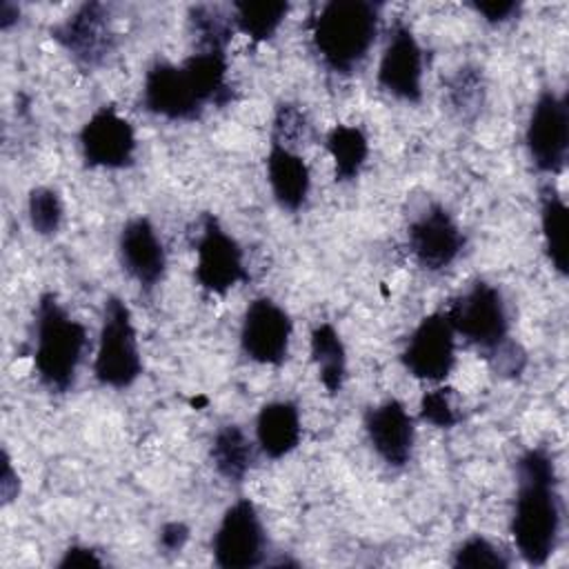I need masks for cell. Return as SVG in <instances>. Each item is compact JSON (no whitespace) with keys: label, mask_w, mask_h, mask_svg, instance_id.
Here are the masks:
<instances>
[{"label":"cell","mask_w":569,"mask_h":569,"mask_svg":"<svg viewBox=\"0 0 569 569\" xmlns=\"http://www.w3.org/2000/svg\"><path fill=\"white\" fill-rule=\"evenodd\" d=\"M516 500L511 513V536L518 553L531 567H542L556 551L562 507L553 458L542 447H531L516 460Z\"/></svg>","instance_id":"cell-1"},{"label":"cell","mask_w":569,"mask_h":569,"mask_svg":"<svg viewBox=\"0 0 569 569\" xmlns=\"http://www.w3.org/2000/svg\"><path fill=\"white\" fill-rule=\"evenodd\" d=\"M378 27V2L329 0L309 20L311 47L329 71L349 76L373 47Z\"/></svg>","instance_id":"cell-2"},{"label":"cell","mask_w":569,"mask_h":569,"mask_svg":"<svg viewBox=\"0 0 569 569\" xmlns=\"http://www.w3.org/2000/svg\"><path fill=\"white\" fill-rule=\"evenodd\" d=\"M33 371L51 393L73 389L87 349V329L71 318L58 296L47 291L38 298L33 316Z\"/></svg>","instance_id":"cell-3"},{"label":"cell","mask_w":569,"mask_h":569,"mask_svg":"<svg viewBox=\"0 0 569 569\" xmlns=\"http://www.w3.org/2000/svg\"><path fill=\"white\" fill-rule=\"evenodd\" d=\"M140 373L142 360L131 311L118 296H109L102 309L93 376L102 387L127 389L140 378Z\"/></svg>","instance_id":"cell-4"},{"label":"cell","mask_w":569,"mask_h":569,"mask_svg":"<svg viewBox=\"0 0 569 569\" xmlns=\"http://www.w3.org/2000/svg\"><path fill=\"white\" fill-rule=\"evenodd\" d=\"M445 316L456 333L476 345L485 358L502 347L509 338V311L500 289L476 280L465 293L451 300Z\"/></svg>","instance_id":"cell-5"},{"label":"cell","mask_w":569,"mask_h":569,"mask_svg":"<svg viewBox=\"0 0 569 569\" xmlns=\"http://www.w3.org/2000/svg\"><path fill=\"white\" fill-rule=\"evenodd\" d=\"M525 144L540 173L558 176L565 171L569 153V107L565 96L551 89L540 91L527 120Z\"/></svg>","instance_id":"cell-6"},{"label":"cell","mask_w":569,"mask_h":569,"mask_svg":"<svg viewBox=\"0 0 569 569\" xmlns=\"http://www.w3.org/2000/svg\"><path fill=\"white\" fill-rule=\"evenodd\" d=\"M267 549L264 527L249 498H238L220 518L211 540L213 562L222 569H251L262 565Z\"/></svg>","instance_id":"cell-7"},{"label":"cell","mask_w":569,"mask_h":569,"mask_svg":"<svg viewBox=\"0 0 569 569\" xmlns=\"http://www.w3.org/2000/svg\"><path fill=\"white\" fill-rule=\"evenodd\" d=\"M247 267L240 244L229 236L213 213H202L196 242V280L216 296H224L238 282H244Z\"/></svg>","instance_id":"cell-8"},{"label":"cell","mask_w":569,"mask_h":569,"mask_svg":"<svg viewBox=\"0 0 569 569\" xmlns=\"http://www.w3.org/2000/svg\"><path fill=\"white\" fill-rule=\"evenodd\" d=\"M49 33L84 69L104 64L116 49L109 7L102 2H82L62 22L53 24Z\"/></svg>","instance_id":"cell-9"},{"label":"cell","mask_w":569,"mask_h":569,"mask_svg":"<svg viewBox=\"0 0 569 569\" xmlns=\"http://www.w3.org/2000/svg\"><path fill=\"white\" fill-rule=\"evenodd\" d=\"M400 362L409 376L427 382H442L456 367V331L445 311L425 316L411 331Z\"/></svg>","instance_id":"cell-10"},{"label":"cell","mask_w":569,"mask_h":569,"mask_svg":"<svg viewBox=\"0 0 569 569\" xmlns=\"http://www.w3.org/2000/svg\"><path fill=\"white\" fill-rule=\"evenodd\" d=\"M80 149L87 167L127 169L136 160V131L113 104H102L80 129Z\"/></svg>","instance_id":"cell-11"},{"label":"cell","mask_w":569,"mask_h":569,"mask_svg":"<svg viewBox=\"0 0 569 569\" xmlns=\"http://www.w3.org/2000/svg\"><path fill=\"white\" fill-rule=\"evenodd\" d=\"M293 322L271 298L249 302L240 325V347L244 356L260 365H282L289 356Z\"/></svg>","instance_id":"cell-12"},{"label":"cell","mask_w":569,"mask_h":569,"mask_svg":"<svg viewBox=\"0 0 569 569\" xmlns=\"http://www.w3.org/2000/svg\"><path fill=\"white\" fill-rule=\"evenodd\" d=\"M422 47L411 27L396 20L389 29V38L380 56L378 84L389 96L416 104L422 100Z\"/></svg>","instance_id":"cell-13"},{"label":"cell","mask_w":569,"mask_h":569,"mask_svg":"<svg viewBox=\"0 0 569 569\" xmlns=\"http://www.w3.org/2000/svg\"><path fill=\"white\" fill-rule=\"evenodd\" d=\"M407 240L411 256L427 271L447 269L465 247V236L458 222L438 202H429L411 218Z\"/></svg>","instance_id":"cell-14"},{"label":"cell","mask_w":569,"mask_h":569,"mask_svg":"<svg viewBox=\"0 0 569 569\" xmlns=\"http://www.w3.org/2000/svg\"><path fill=\"white\" fill-rule=\"evenodd\" d=\"M142 107L167 120H196L204 111V102L191 84L182 64L156 60L142 82Z\"/></svg>","instance_id":"cell-15"},{"label":"cell","mask_w":569,"mask_h":569,"mask_svg":"<svg viewBox=\"0 0 569 569\" xmlns=\"http://www.w3.org/2000/svg\"><path fill=\"white\" fill-rule=\"evenodd\" d=\"M118 258L122 269L144 289L151 291L167 271V251L147 216L127 220L118 236Z\"/></svg>","instance_id":"cell-16"},{"label":"cell","mask_w":569,"mask_h":569,"mask_svg":"<svg viewBox=\"0 0 569 569\" xmlns=\"http://www.w3.org/2000/svg\"><path fill=\"white\" fill-rule=\"evenodd\" d=\"M365 431L371 449L389 465L405 467L411 460L416 442V425L405 405L396 398H387L365 411Z\"/></svg>","instance_id":"cell-17"},{"label":"cell","mask_w":569,"mask_h":569,"mask_svg":"<svg viewBox=\"0 0 569 569\" xmlns=\"http://www.w3.org/2000/svg\"><path fill=\"white\" fill-rule=\"evenodd\" d=\"M267 178L271 193L282 209L298 211L307 202L311 176L305 158L298 151L271 140L267 156Z\"/></svg>","instance_id":"cell-18"},{"label":"cell","mask_w":569,"mask_h":569,"mask_svg":"<svg viewBox=\"0 0 569 569\" xmlns=\"http://www.w3.org/2000/svg\"><path fill=\"white\" fill-rule=\"evenodd\" d=\"M302 427L298 405L291 400H271L260 407L256 418V442L260 451L280 460L300 445Z\"/></svg>","instance_id":"cell-19"},{"label":"cell","mask_w":569,"mask_h":569,"mask_svg":"<svg viewBox=\"0 0 569 569\" xmlns=\"http://www.w3.org/2000/svg\"><path fill=\"white\" fill-rule=\"evenodd\" d=\"M191 84L196 87L198 96L202 98L204 104H216V107H224L227 102L233 100V91L231 84L227 80V53L218 51V49H200L196 53H191L184 62H182Z\"/></svg>","instance_id":"cell-20"},{"label":"cell","mask_w":569,"mask_h":569,"mask_svg":"<svg viewBox=\"0 0 569 569\" xmlns=\"http://www.w3.org/2000/svg\"><path fill=\"white\" fill-rule=\"evenodd\" d=\"M209 460L220 478L227 482H242L247 473L253 467L256 451L249 436L238 425H224L216 431L211 447H209Z\"/></svg>","instance_id":"cell-21"},{"label":"cell","mask_w":569,"mask_h":569,"mask_svg":"<svg viewBox=\"0 0 569 569\" xmlns=\"http://www.w3.org/2000/svg\"><path fill=\"white\" fill-rule=\"evenodd\" d=\"M311 360L318 369V380L327 393H340L347 378V349L338 329L329 322H320L309 336Z\"/></svg>","instance_id":"cell-22"},{"label":"cell","mask_w":569,"mask_h":569,"mask_svg":"<svg viewBox=\"0 0 569 569\" xmlns=\"http://www.w3.org/2000/svg\"><path fill=\"white\" fill-rule=\"evenodd\" d=\"M540 229L545 253L551 267L565 278L569 264L567 249V204L553 184L542 187L540 191Z\"/></svg>","instance_id":"cell-23"},{"label":"cell","mask_w":569,"mask_h":569,"mask_svg":"<svg viewBox=\"0 0 569 569\" xmlns=\"http://www.w3.org/2000/svg\"><path fill=\"white\" fill-rule=\"evenodd\" d=\"M338 182L356 180L369 156V140L360 127L336 124L325 138Z\"/></svg>","instance_id":"cell-24"},{"label":"cell","mask_w":569,"mask_h":569,"mask_svg":"<svg viewBox=\"0 0 569 569\" xmlns=\"http://www.w3.org/2000/svg\"><path fill=\"white\" fill-rule=\"evenodd\" d=\"M289 13V2H233V27L253 42H267L276 36Z\"/></svg>","instance_id":"cell-25"},{"label":"cell","mask_w":569,"mask_h":569,"mask_svg":"<svg viewBox=\"0 0 569 569\" xmlns=\"http://www.w3.org/2000/svg\"><path fill=\"white\" fill-rule=\"evenodd\" d=\"M189 29L198 38L200 49L224 51L231 40L233 18L213 4H193L189 9Z\"/></svg>","instance_id":"cell-26"},{"label":"cell","mask_w":569,"mask_h":569,"mask_svg":"<svg viewBox=\"0 0 569 569\" xmlns=\"http://www.w3.org/2000/svg\"><path fill=\"white\" fill-rule=\"evenodd\" d=\"M27 213H29V224L38 236H44V238L56 236L64 218L60 193L51 187L31 189L27 198Z\"/></svg>","instance_id":"cell-27"},{"label":"cell","mask_w":569,"mask_h":569,"mask_svg":"<svg viewBox=\"0 0 569 569\" xmlns=\"http://www.w3.org/2000/svg\"><path fill=\"white\" fill-rule=\"evenodd\" d=\"M449 100L465 118H473L485 102V80L478 69L465 67L449 82Z\"/></svg>","instance_id":"cell-28"},{"label":"cell","mask_w":569,"mask_h":569,"mask_svg":"<svg viewBox=\"0 0 569 569\" xmlns=\"http://www.w3.org/2000/svg\"><path fill=\"white\" fill-rule=\"evenodd\" d=\"M451 565L458 567V569H462V567H471V569H480V567L507 569L509 567V558L505 556V551H500L485 536H471V538H467V540H462L458 545V549L453 551Z\"/></svg>","instance_id":"cell-29"},{"label":"cell","mask_w":569,"mask_h":569,"mask_svg":"<svg viewBox=\"0 0 569 569\" xmlns=\"http://www.w3.org/2000/svg\"><path fill=\"white\" fill-rule=\"evenodd\" d=\"M451 391L449 387H438L431 391H425L420 398V409L418 416L422 422H429L431 427L438 429H453L460 422V413L456 411L451 402Z\"/></svg>","instance_id":"cell-30"},{"label":"cell","mask_w":569,"mask_h":569,"mask_svg":"<svg viewBox=\"0 0 569 569\" xmlns=\"http://www.w3.org/2000/svg\"><path fill=\"white\" fill-rule=\"evenodd\" d=\"M307 129H309L307 118H305V113H302L296 104H289V102L278 104L276 116H273L271 140H276V142H280V144L293 149L291 142H298V144H300V142L307 138ZM293 151H296V149H293Z\"/></svg>","instance_id":"cell-31"},{"label":"cell","mask_w":569,"mask_h":569,"mask_svg":"<svg viewBox=\"0 0 569 569\" xmlns=\"http://www.w3.org/2000/svg\"><path fill=\"white\" fill-rule=\"evenodd\" d=\"M471 9L482 16L491 24H502L516 18L522 9L520 2L516 0H489V2H471Z\"/></svg>","instance_id":"cell-32"},{"label":"cell","mask_w":569,"mask_h":569,"mask_svg":"<svg viewBox=\"0 0 569 569\" xmlns=\"http://www.w3.org/2000/svg\"><path fill=\"white\" fill-rule=\"evenodd\" d=\"M189 527L180 520H169L158 529V549L162 553H180L189 540Z\"/></svg>","instance_id":"cell-33"},{"label":"cell","mask_w":569,"mask_h":569,"mask_svg":"<svg viewBox=\"0 0 569 569\" xmlns=\"http://www.w3.org/2000/svg\"><path fill=\"white\" fill-rule=\"evenodd\" d=\"M102 558L98 556V551H93L91 547L84 545H71L64 549L62 558L58 560L60 569H71V567H102Z\"/></svg>","instance_id":"cell-34"},{"label":"cell","mask_w":569,"mask_h":569,"mask_svg":"<svg viewBox=\"0 0 569 569\" xmlns=\"http://www.w3.org/2000/svg\"><path fill=\"white\" fill-rule=\"evenodd\" d=\"M0 493H2V505H9L11 500L18 498L20 493V478L11 467V458L7 449L2 451V473H0Z\"/></svg>","instance_id":"cell-35"},{"label":"cell","mask_w":569,"mask_h":569,"mask_svg":"<svg viewBox=\"0 0 569 569\" xmlns=\"http://www.w3.org/2000/svg\"><path fill=\"white\" fill-rule=\"evenodd\" d=\"M20 20V7L9 2V0H2L0 2V29L7 31L11 29V24H16Z\"/></svg>","instance_id":"cell-36"}]
</instances>
